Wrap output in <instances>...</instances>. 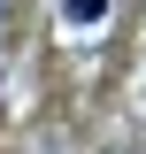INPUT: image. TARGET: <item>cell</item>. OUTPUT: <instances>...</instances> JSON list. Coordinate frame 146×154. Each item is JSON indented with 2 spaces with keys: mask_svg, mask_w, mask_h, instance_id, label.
<instances>
[{
  "mask_svg": "<svg viewBox=\"0 0 146 154\" xmlns=\"http://www.w3.org/2000/svg\"><path fill=\"white\" fill-rule=\"evenodd\" d=\"M108 16V0H69V23H100Z\"/></svg>",
  "mask_w": 146,
  "mask_h": 154,
  "instance_id": "cell-1",
  "label": "cell"
}]
</instances>
